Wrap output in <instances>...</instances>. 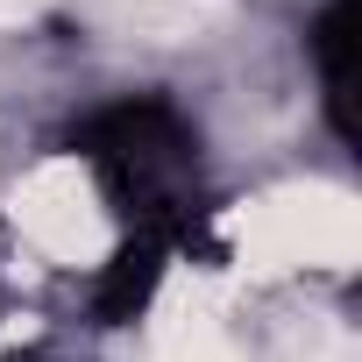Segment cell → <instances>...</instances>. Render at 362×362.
<instances>
[{"mask_svg": "<svg viewBox=\"0 0 362 362\" xmlns=\"http://www.w3.org/2000/svg\"><path fill=\"white\" fill-rule=\"evenodd\" d=\"M43 8H57V0H0V29H22V22H36Z\"/></svg>", "mask_w": 362, "mask_h": 362, "instance_id": "cell-5", "label": "cell"}, {"mask_svg": "<svg viewBox=\"0 0 362 362\" xmlns=\"http://www.w3.org/2000/svg\"><path fill=\"white\" fill-rule=\"evenodd\" d=\"M149 362H242L235 334H228V313H221V291L192 270H177L156 305H149Z\"/></svg>", "mask_w": 362, "mask_h": 362, "instance_id": "cell-3", "label": "cell"}, {"mask_svg": "<svg viewBox=\"0 0 362 362\" xmlns=\"http://www.w3.org/2000/svg\"><path fill=\"white\" fill-rule=\"evenodd\" d=\"M221 242L242 277H298V270H355L362 206L341 185H270L221 214Z\"/></svg>", "mask_w": 362, "mask_h": 362, "instance_id": "cell-1", "label": "cell"}, {"mask_svg": "<svg viewBox=\"0 0 362 362\" xmlns=\"http://www.w3.org/2000/svg\"><path fill=\"white\" fill-rule=\"evenodd\" d=\"M8 214L22 228V242L43 256V263H64V270H93L107 249H114V221H107V199L93 185V170L78 156H43L22 185L8 192Z\"/></svg>", "mask_w": 362, "mask_h": 362, "instance_id": "cell-2", "label": "cell"}, {"mask_svg": "<svg viewBox=\"0 0 362 362\" xmlns=\"http://www.w3.org/2000/svg\"><path fill=\"white\" fill-rule=\"evenodd\" d=\"M78 8L100 36H121V43H199L206 29L228 22V0H64Z\"/></svg>", "mask_w": 362, "mask_h": 362, "instance_id": "cell-4", "label": "cell"}]
</instances>
